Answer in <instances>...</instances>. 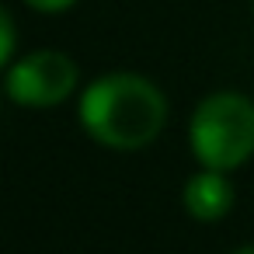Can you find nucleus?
Masks as SVG:
<instances>
[{"instance_id":"1","label":"nucleus","mask_w":254,"mask_h":254,"mask_svg":"<svg viewBox=\"0 0 254 254\" xmlns=\"http://www.w3.org/2000/svg\"><path fill=\"white\" fill-rule=\"evenodd\" d=\"M77 115L94 143L129 153L150 146L164 132L167 98L150 77L122 70L91 80L80 94Z\"/></svg>"},{"instance_id":"2","label":"nucleus","mask_w":254,"mask_h":254,"mask_svg":"<svg viewBox=\"0 0 254 254\" xmlns=\"http://www.w3.org/2000/svg\"><path fill=\"white\" fill-rule=\"evenodd\" d=\"M188 143L202 167L233 171L254 153V101L237 91H216L198 101L188 122Z\"/></svg>"},{"instance_id":"3","label":"nucleus","mask_w":254,"mask_h":254,"mask_svg":"<svg viewBox=\"0 0 254 254\" xmlns=\"http://www.w3.org/2000/svg\"><path fill=\"white\" fill-rule=\"evenodd\" d=\"M77 80H80V70L66 53L35 49L7 70L4 91L21 108H53L77 91Z\"/></svg>"},{"instance_id":"4","label":"nucleus","mask_w":254,"mask_h":254,"mask_svg":"<svg viewBox=\"0 0 254 254\" xmlns=\"http://www.w3.org/2000/svg\"><path fill=\"white\" fill-rule=\"evenodd\" d=\"M181 205L198 223H216L233 209V185L223 171H198L181 188Z\"/></svg>"},{"instance_id":"5","label":"nucleus","mask_w":254,"mask_h":254,"mask_svg":"<svg viewBox=\"0 0 254 254\" xmlns=\"http://www.w3.org/2000/svg\"><path fill=\"white\" fill-rule=\"evenodd\" d=\"M14 46H18V32H14V18L7 14V7L0 4V70H4L14 56Z\"/></svg>"},{"instance_id":"6","label":"nucleus","mask_w":254,"mask_h":254,"mask_svg":"<svg viewBox=\"0 0 254 254\" xmlns=\"http://www.w3.org/2000/svg\"><path fill=\"white\" fill-rule=\"evenodd\" d=\"M25 4H28L32 11H42V14H60V11H66V7H73L77 0H25Z\"/></svg>"},{"instance_id":"7","label":"nucleus","mask_w":254,"mask_h":254,"mask_svg":"<svg viewBox=\"0 0 254 254\" xmlns=\"http://www.w3.org/2000/svg\"><path fill=\"white\" fill-rule=\"evenodd\" d=\"M233 254H254V244H247V247H237Z\"/></svg>"},{"instance_id":"8","label":"nucleus","mask_w":254,"mask_h":254,"mask_svg":"<svg viewBox=\"0 0 254 254\" xmlns=\"http://www.w3.org/2000/svg\"><path fill=\"white\" fill-rule=\"evenodd\" d=\"M251 7H254V0H251Z\"/></svg>"}]
</instances>
